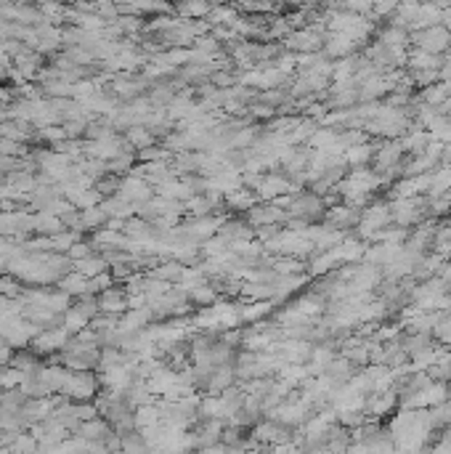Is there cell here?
<instances>
[{"mask_svg": "<svg viewBox=\"0 0 451 454\" xmlns=\"http://www.w3.org/2000/svg\"><path fill=\"white\" fill-rule=\"evenodd\" d=\"M99 388L101 386H99V375H96V372H69L59 396L75 401V404H83V401H96Z\"/></svg>", "mask_w": 451, "mask_h": 454, "instance_id": "cell-1", "label": "cell"}, {"mask_svg": "<svg viewBox=\"0 0 451 454\" xmlns=\"http://www.w3.org/2000/svg\"><path fill=\"white\" fill-rule=\"evenodd\" d=\"M120 452L122 454H152L149 449V443L143 438L141 433H128V436H122V443H120Z\"/></svg>", "mask_w": 451, "mask_h": 454, "instance_id": "cell-12", "label": "cell"}, {"mask_svg": "<svg viewBox=\"0 0 451 454\" xmlns=\"http://www.w3.org/2000/svg\"><path fill=\"white\" fill-rule=\"evenodd\" d=\"M428 213V202L417 200V197H407V200H396L390 205V218L396 221V226L401 229H409L425 218Z\"/></svg>", "mask_w": 451, "mask_h": 454, "instance_id": "cell-3", "label": "cell"}, {"mask_svg": "<svg viewBox=\"0 0 451 454\" xmlns=\"http://www.w3.org/2000/svg\"><path fill=\"white\" fill-rule=\"evenodd\" d=\"M99 311L104 316H122L125 311H128V292H122V289H114L109 287L107 292H101L99 295Z\"/></svg>", "mask_w": 451, "mask_h": 454, "instance_id": "cell-7", "label": "cell"}, {"mask_svg": "<svg viewBox=\"0 0 451 454\" xmlns=\"http://www.w3.org/2000/svg\"><path fill=\"white\" fill-rule=\"evenodd\" d=\"M359 218H361V213L348 208V205H337V208H332V210L324 213V226H330L335 232H345V229H353V226H359Z\"/></svg>", "mask_w": 451, "mask_h": 454, "instance_id": "cell-6", "label": "cell"}, {"mask_svg": "<svg viewBox=\"0 0 451 454\" xmlns=\"http://www.w3.org/2000/svg\"><path fill=\"white\" fill-rule=\"evenodd\" d=\"M107 258H99V255H90V258H83V261H75V271L83 274V277H99V274H107Z\"/></svg>", "mask_w": 451, "mask_h": 454, "instance_id": "cell-11", "label": "cell"}, {"mask_svg": "<svg viewBox=\"0 0 451 454\" xmlns=\"http://www.w3.org/2000/svg\"><path fill=\"white\" fill-rule=\"evenodd\" d=\"M109 221V215L104 213V208H90V210H83V229H99L101 223Z\"/></svg>", "mask_w": 451, "mask_h": 454, "instance_id": "cell-13", "label": "cell"}, {"mask_svg": "<svg viewBox=\"0 0 451 454\" xmlns=\"http://www.w3.org/2000/svg\"><path fill=\"white\" fill-rule=\"evenodd\" d=\"M90 255H93V247H90L88 242H78L69 250V258H72V261H83V258H90Z\"/></svg>", "mask_w": 451, "mask_h": 454, "instance_id": "cell-14", "label": "cell"}, {"mask_svg": "<svg viewBox=\"0 0 451 454\" xmlns=\"http://www.w3.org/2000/svg\"><path fill=\"white\" fill-rule=\"evenodd\" d=\"M75 436H80V438H85V441H90V443H107L112 436H114V428H112L107 420L96 417V420H90V422H83Z\"/></svg>", "mask_w": 451, "mask_h": 454, "instance_id": "cell-8", "label": "cell"}, {"mask_svg": "<svg viewBox=\"0 0 451 454\" xmlns=\"http://www.w3.org/2000/svg\"><path fill=\"white\" fill-rule=\"evenodd\" d=\"M390 221H393V218H390V205L374 202L372 208H366V210L361 213V218H359V234H361V237H374L380 229H385Z\"/></svg>", "mask_w": 451, "mask_h": 454, "instance_id": "cell-4", "label": "cell"}, {"mask_svg": "<svg viewBox=\"0 0 451 454\" xmlns=\"http://www.w3.org/2000/svg\"><path fill=\"white\" fill-rule=\"evenodd\" d=\"M59 289H61L64 295H69V298H83V295H88V277L72 271V274H66V277L59 282Z\"/></svg>", "mask_w": 451, "mask_h": 454, "instance_id": "cell-10", "label": "cell"}, {"mask_svg": "<svg viewBox=\"0 0 451 454\" xmlns=\"http://www.w3.org/2000/svg\"><path fill=\"white\" fill-rule=\"evenodd\" d=\"M66 343H69V333H66L64 327H59V330H45L35 337L32 343H30V351L37 356H51L56 351H64Z\"/></svg>", "mask_w": 451, "mask_h": 454, "instance_id": "cell-5", "label": "cell"}, {"mask_svg": "<svg viewBox=\"0 0 451 454\" xmlns=\"http://www.w3.org/2000/svg\"><path fill=\"white\" fill-rule=\"evenodd\" d=\"M411 43H417V51L443 56L451 48V32L443 24L425 27V30H414V32H411Z\"/></svg>", "mask_w": 451, "mask_h": 454, "instance_id": "cell-2", "label": "cell"}, {"mask_svg": "<svg viewBox=\"0 0 451 454\" xmlns=\"http://www.w3.org/2000/svg\"><path fill=\"white\" fill-rule=\"evenodd\" d=\"M287 45L295 48V51H303V54H316L324 45V35L319 30H303V32H295L292 37H287Z\"/></svg>", "mask_w": 451, "mask_h": 454, "instance_id": "cell-9", "label": "cell"}]
</instances>
